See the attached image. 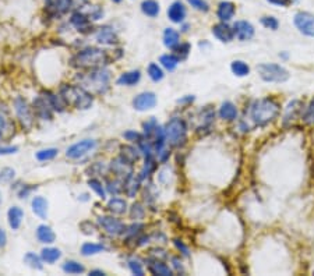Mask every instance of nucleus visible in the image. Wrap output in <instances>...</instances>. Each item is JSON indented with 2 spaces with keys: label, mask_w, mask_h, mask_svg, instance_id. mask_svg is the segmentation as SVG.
Segmentation results:
<instances>
[{
  "label": "nucleus",
  "mask_w": 314,
  "mask_h": 276,
  "mask_svg": "<svg viewBox=\"0 0 314 276\" xmlns=\"http://www.w3.org/2000/svg\"><path fill=\"white\" fill-rule=\"evenodd\" d=\"M294 25L297 30L307 37H314V16L306 11L294 14Z\"/></svg>",
  "instance_id": "obj_9"
},
{
  "label": "nucleus",
  "mask_w": 314,
  "mask_h": 276,
  "mask_svg": "<svg viewBox=\"0 0 314 276\" xmlns=\"http://www.w3.org/2000/svg\"><path fill=\"white\" fill-rule=\"evenodd\" d=\"M235 11V4H233L232 1H228V0H226V1H221V3L218 4L216 16H218V19L222 21V22H228V21H230L233 19Z\"/></svg>",
  "instance_id": "obj_16"
},
{
  "label": "nucleus",
  "mask_w": 314,
  "mask_h": 276,
  "mask_svg": "<svg viewBox=\"0 0 314 276\" xmlns=\"http://www.w3.org/2000/svg\"><path fill=\"white\" fill-rule=\"evenodd\" d=\"M165 136H167V141L173 145V147H179L186 141L187 128L183 120L180 118H172L167 124L165 128Z\"/></svg>",
  "instance_id": "obj_6"
},
{
  "label": "nucleus",
  "mask_w": 314,
  "mask_h": 276,
  "mask_svg": "<svg viewBox=\"0 0 314 276\" xmlns=\"http://www.w3.org/2000/svg\"><path fill=\"white\" fill-rule=\"evenodd\" d=\"M219 116L224 120L232 121L237 118V109L232 102H225V103H222V106L219 109Z\"/></svg>",
  "instance_id": "obj_23"
},
{
  "label": "nucleus",
  "mask_w": 314,
  "mask_h": 276,
  "mask_svg": "<svg viewBox=\"0 0 314 276\" xmlns=\"http://www.w3.org/2000/svg\"><path fill=\"white\" fill-rule=\"evenodd\" d=\"M148 76H149V79H152V81L158 82V81H161V79H164V71H162V69L158 64L151 63L148 66Z\"/></svg>",
  "instance_id": "obj_36"
},
{
  "label": "nucleus",
  "mask_w": 314,
  "mask_h": 276,
  "mask_svg": "<svg viewBox=\"0 0 314 276\" xmlns=\"http://www.w3.org/2000/svg\"><path fill=\"white\" fill-rule=\"evenodd\" d=\"M14 176H16L14 169L4 168L1 172H0V181H3V183H9V181H11V180L14 178Z\"/></svg>",
  "instance_id": "obj_40"
},
{
  "label": "nucleus",
  "mask_w": 314,
  "mask_h": 276,
  "mask_svg": "<svg viewBox=\"0 0 314 276\" xmlns=\"http://www.w3.org/2000/svg\"><path fill=\"white\" fill-rule=\"evenodd\" d=\"M89 275L91 276H104L105 274H104L102 271H91V272H89Z\"/></svg>",
  "instance_id": "obj_55"
},
{
  "label": "nucleus",
  "mask_w": 314,
  "mask_h": 276,
  "mask_svg": "<svg viewBox=\"0 0 314 276\" xmlns=\"http://www.w3.org/2000/svg\"><path fill=\"white\" fill-rule=\"evenodd\" d=\"M122 151H123L122 158L125 159V160H127L128 163H133V162H136L140 158V152L134 147H128L127 145V147H123Z\"/></svg>",
  "instance_id": "obj_33"
},
{
  "label": "nucleus",
  "mask_w": 314,
  "mask_h": 276,
  "mask_svg": "<svg viewBox=\"0 0 314 276\" xmlns=\"http://www.w3.org/2000/svg\"><path fill=\"white\" fill-rule=\"evenodd\" d=\"M58 149L56 148H48V149H42L40 152H37V159L38 160H50V159H53L56 155H58Z\"/></svg>",
  "instance_id": "obj_38"
},
{
  "label": "nucleus",
  "mask_w": 314,
  "mask_h": 276,
  "mask_svg": "<svg viewBox=\"0 0 314 276\" xmlns=\"http://www.w3.org/2000/svg\"><path fill=\"white\" fill-rule=\"evenodd\" d=\"M98 223L108 235H112V236H119L126 232V226L119 219H115L113 217H99Z\"/></svg>",
  "instance_id": "obj_10"
},
{
  "label": "nucleus",
  "mask_w": 314,
  "mask_h": 276,
  "mask_svg": "<svg viewBox=\"0 0 314 276\" xmlns=\"http://www.w3.org/2000/svg\"><path fill=\"white\" fill-rule=\"evenodd\" d=\"M272 4H276V6H281V7H286L291 4V0H267Z\"/></svg>",
  "instance_id": "obj_51"
},
{
  "label": "nucleus",
  "mask_w": 314,
  "mask_h": 276,
  "mask_svg": "<svg viewBox=\"0 0 314 276\" xmlns=\"http://www.w3.org/2000/svg\"><path fill=\"white\" fill-rule=\"evenodd\" d=\"M70 24L79 31H85L91 27V19L84 13V11L79 9V10L73 11L71 17H70Z\"/></svg>",
  "instance_id": "obj_14"
},
{
  "label": "nucleus",
  "mask_w": 314,
  "mask_h": 276,
  "mask_svg": "<svg viewBox=\"0 0 314 276\" xmlns=\"http://www.w3.org/2000/svg\"><path fill=\"white\" fill-rule=\"evenodd\" d=\"M14 108H16V113H17V118L20 120L21 126L30 130L32 127V123H34V118H32L28 103L22 98H17L14 100Z\"/></svg>",
  "instance_id": "obj_8"
},
{
  "label": "nucleus",
  "mask_w": 314,
  "mask_h": 276,
  "mask_svg": "<svg viewBox=\"0 0 314 276\" xmlns=\"http://www.w3.org/2000/svg\"><path fill=\"white\" fill-rule=\"evenodd\" d=\"M125 138L128 141H136V139H140V134L136 131H127V133H125Z\"/></svg>",
  "instance_id": "obj_50"
},
{
  "label": "nucleus",
  "mask_w": 314,
  "mask_h": 276,
  "mask_svg": "<svg viewBox=\"0 0 314 276\" xmlns=\"http://www.w3.org/2000/svg\"><path fill=\"white\" fill-rule=\"evenodd\" d=\"M0 202H1V196H0Z\"/></svg>",
  "instance_id": "obj_57"
},
{
  "label": "nucleus",
  "mask_w": 314,
  "mask_h": 276,
  "mask_svg": "<svg viewBox=\"0 0 314 276\" xmlns=\"http://www.w3.org/2000/svg\"><path fill=\"white\" fill-rule=\"evenodd\" d=\"M9 128H10V123H9V120L6 118V116H4L3 113H0V137H3V136H4V133H6V131H9Z\"/></svg>",
  "instance_id": "obj_45"
},
{
  "label": "nucleus",
  "mask_w": 314,
  "mask_h": 276,
  "mask_svg": "<svg viewBox=\"0 0 314 276\" xmlns=\"http://www.w3.org/2000/svg\"><path fill=\"white\" fill-rule=\"evenodd\" d=\"M88 3H89V0H74V7L83 9V7H85Z\"/></svg>",
  "instance_id": "obj_52"
},
{
  "label": "nucleus",
  "mask_w": 314,
  "mask_h": 276,
  "mask_svg": "<svg viewBox=\"0 0 314 276\" xmlns=\"http://www.w3.org/2000/svg\"><path fill=\"white\" fill-rule=\"evenodd\" d=\"M17 151H19L17 147H0V155H9V154L17 152Z\"/></svg>",
  "instance_id": "obj_49"
},
{
  "label": "nucleus",
  "mask_w": 314,
  "mask_h": 276,
  "mask_svg": "<svg viewBox=\"0 0 314 276\" xmlns=\"http://www.w3.org/2000/svg\"><path fill=\"white\" fill-rule=\"evenodd\" d=\"M128 266H130V269H131V272H133L134 275H144V269H143V266H141V264H140L138 261H130V262H128Z\"/></svg>",
  "instance_id": "obj_44"
},
{
  "label": "nucleus",
  "mask_w": 314,
  "mask_h": 276,
  "mask_svg": "<svg viewBox=\"0 0 314 276\" xmlns=\"http://www.w3.org/2000/svg\"><path fill=\"white\" fill-rule=\"evenodd\" d=\"M279 113V105L272 99H257L250 109V116L257 126H265Z\"/></svg>",
  "instance_id": "obj_1"
},
{
  "label": "nucleus",
  "mask_w": 314,
  "mask_h": 276,
  "mask_svg": "<svg viewBox=\"0 0 314 276\" xmlns=\"http://www.w3.org/2000/svg\"><path fill=\"white\" fill-rule=\"evenodd\" d=\"M108 209L115 214V215H123L127 209V204L125 199H120V198H112L108 202Z\"/></svg>",
  "instance_id": "obj_26"
},
{
  "label": "nucleus",
  "mask_w": 314,
  "mask_h": 276,
  "mask_svg": "<svg viewBox=\"0 0 314 276\" xmlns=\"http://www.w3.org/2000/svg\"><path fill=\"white\" fill-rule=\"evenodd\" d=\"M37 237H38V240H40L41 243H46V244L53 243L55 238H56L53 230H52L49 226H46V225H41V226L38 227V230H37Z\"/></svg>",
  "instance_id": "obj_24"
},
{
  "label": "nucleus",
  "mask_w": 314,
  "mask_h": 276,
  "mask_svg": "<svg viewBox=\"0 0 314 276\" xmlns=\"http://www.w3.org/2000/svg\"><path fill=\"white\" fill-rule=\"evenodd\" d=\"M131 219H140V217H143L144 215V209L141 208L140 204H134L133 207H131Z\"/></svg>",
  "instance_id": "obj_47"
},
{
  "label": "nucleus",
  "mask_w": 314,
  "mask_h": 276,
  "mask_svg": "<svg viewBox=\"0 0 314 276\" xmlns=\"http://www.w3.org/2000/svg\"><path fill=\"white\" fill-rule=\"evenodd\" d=\"M230 69L233 71V74L237 76V77H245V76H247L250 73V67L246 64L245 61H242V60H235L232 63Z\"/></svg>",
  "instance_id": "obj_30"
},
{
  "label": "nucleus",
  "mask_w": 314,
  "mask_h": 276,
  "mask_svg": "<svg viewBox=\"0 0 314 276\" xmlns=\"http://www.w3.org/2000/svg\"><path fill=\"white\" fill-rule=\"evenodd\" d=\"M140 180L141 178H136V176H133V173L126 178V181H125V190H126V194L130 198H133L137 194L138 188H140Z\"/></svg>",
  "instance_id": "obj_27"
},
{
  "label": "nucleus",
  "mask_w": 314,
  "mask_h": 276,
  "mask_svg": "<svg viewBox=\"0 0 314 276\" xmlns=\"http://www.w3.org/2000/svg\"><path fill=\"white\" fill-rule=\"evenodd\" d=\"M63 271L66 272V274H73V275H76V274H83L84 271H85V268L79 264V262H76V261H67V262H64V265H63Z\"/></svg>",
  "instance_id": "obj_34"
},
{
  "label": "nucleus",
  "mask_w": 314,
  "mask_h": 276,
  "mask_svg": "<svg viewBox=\"0 0 314 276\" xmlns=\"http://www.w3.org/2000/svg\"><path fill=\"white\" fill-rule=\"evenodd\" d=\"M186 6H185L180 0L173 1V3L169 6V9H167V17H169V20L172 21V22L182 24V22L185 21V19H186Z\"/></svg>",
  "instance_id": "obj_12"
},
{
  "label": "nucleus",
  "mask_w": 314,
  "mask_h": 276,
  "mask_svg": "<svg viewBox=\"0 0 314 276\" xmlns=\"http://www.w3.org/2000/svg\"><path fill=\"white\" fill-rule=\"evenodd\" d=\"M180 42V35L173 28H167L164 32V43L169 49H175Z\"/></svg>",
  "instance_id": "obj_22"
},
{
  "label": "nucleus",
  "mask_w": 314,
  "mask_h": 276,
  "mask_svg": "<svg viewBox=\"0 0 314 276\" xmlns=\"http://www.w3.org/2000/svg\"><path fill=\"white\" fill-rule=\"evenodd\" d=\"M95 38L98 40L99 43L102 45H115L118 43V34L115 32V30L109 25H105V27H101L95 35Z\"/></svg>",
  "instance_id": "obj_15"
},
{
  "label": "nucleus",
  "mask_w": 314,
  "mask_h": 276,
  "mask_svg": "<svg viewBox=\"0 0 314 276\" xmlns=\"http://www.w3.org/2000/svg\"><path fill=\"white\" fill-rule=\"evenodd\" d=\"M141 11L147 16V17H151V19H155L158 17L159 11H161V7H159V3L157 0H143L141 3Z\"/></svg>",
  "instance_id": "obj_19"
},
{
  "label": "nucleus",
  "mask_w": 314,
  "mask_h": 276,
  "mask_svg": "<svg viewBox=\"0 0 314 276\" xmlns=\"http://www.w3.org/2000/svg\"><path fill=\"white\" fill-rule=\"evenodd\" d=\"M62 256V253L58 248H43L41 253V258L46 262V264H53L56 262Z\"/></svg>",
  "instance_id": "obj_29"
},
{
  "label": "nucleus",
  "mask_w": 314,
  "mask_h": 276,
  "mask_svg": "<svg viewBox=\"0 0 314 276\" xmlns=\"http://www.w3.org/2000/svg\"><path fill=\"white\" fill-rule=\"evenodd\" d=\"M187 3L198 11H203V13H207L209 11V4L207 3L206 0H187Z\"/></svg>",
  "instance_id": "obj_39"
},
{
  "label": "nucleus",
  "mask_w": 314,
  "mask_h": 276,
  "mask_svg": "<svg viewBox=\"0 0 314 276\" xmlns=\"http://www.w3.org/2000/svg\"><path fill=\"white\" fill-rule=\"evenodd\" d=\"M112 1H113V3H120L122 0H112Z\"/></svg>",
  "instance_id": "obj_56"
},
{
  "label": "nucleus",
  "mask_w": 314,
  "mask_h": 276,
  "mask_svg": "<svg viewBox=\"0 0 314 276\" xmlns=\"http://www.w3.org/2000/svg\"><path fill=\"white\" fill-rule=\"evenodd\" d=\"M60 97L67 105H71L76 109H81V110L91 108L92 100H94L91 92L79 85H64L60 91Z\"/></svg>",
  "instance_id": "obj_3"
},
{
  "label": "nucleus",
  "mask_w": 314,
  "mask_h": 276,
  "mask_svg": "<svg viewBox=\"0 0 314 276\" xmlns=\"http://www.w3.org/2000/svg\"><path fill=\"white\" fill-rule=\"evenodd\" d=\"M176 52H177V59L183 60L186 59L187 56H188V52H190V45L188 43H183V45H177L176 48Z\"/></svg>",
  "instance_id": "obj_42"
},
{
  "label": "nucleus",
  "mask_w": 314,
  "mask_h": 276,
  "mask_svg": "<svg viewBox=\"0 0 314 276\" xmlns=\"http://www.w3.org/2000/svg\"><path fill=\"white\" fill-rule=\"evenodd\" d=\"M212 34L215 35L221 42H230L235 37L233 28H230L226 22H219L212 27Z\"/></svg>",
  "instance_id": "obj_17"
},
{
  "label": "nucleus",
  "mask_w": 314,
  "mask_h": 276,
  "mask_svg": "<svg viewBox=\"0 0 314 276\" xmlns=\"http://www.w3.org/2000/svg\"><path fill=\"white\" fill-rule=\"evenodd\" d=\"M104 250H105V247L101 246V244H95V243H85L84 246L81 247V254L85 256H94V254L102 253Z\"/></svg>",
  "instance_id": "obj_32"
},
{
  "label": "nucleus",
  "mask_w": 314,
  "mask_h": 276,
  "mask_svg": "<svg viewBox=\"0 0 314 276\" xmlns=\"http://www.w3.org/2000/svg\"><path fill=\"white\" fill-rule=\"evenodd\" d=\"M157 105V97L154 92H143L137 95L134 100H133V106L136 110L144 112L148 109H152Z\"/></svg>",
  "instance_id": "obj_11"
},
{
  "label": "nucleus",
  "mask_w": 314,
  "mask_h": 276,
  "mask_svg": "<svg viewBox=\"0 0 314 276\" xmlns=\"http://www.w3.org/2000/svg\"><path fill=\"white\" fill-rule=\"evenodd\" d=\"M22 217H24V212L22 209L19 207H13L10 208L9 211V223L13 230H17L21 225V220H22Z\"/></svg>",
  "instance_id": "obj_25"
},
{
  "label": "nucleus",
  "mask_w": 314,
  "mask_h": 276,
  "mask_svg": "<svg viewBox=\"0 0 314 276\" xmlns=\"http://www.w3.org/2000/svg\"><path fill=\"white\" fill-rule=\"evenodd\" d=\"M257 70L260 77L267 82H285L289 79V71L275 63H263Z\"/></svg>",
  "instance_id": "obj_5"
},
{
  "label": "nucleus",
  "mask_w": 314,
  "mask_h": 276,
  "mask_svg": "<svg viewBox=\"0 0 314 276\" xmlns=\"http://www.w3.org/2000/svg\"><path fill=\"white\" fill-rule=\"evenodd\" d=\"M81 10L88 16L91 21H98L104 17V9L101 6H98V4H87Z\"/></svg>",
  "instance_id": "obj_28"
},
{
  "label": "nucleus",
  "mask_w": 314,
  "mask_h": 276,
  "mask_svg": "<svg viewBox=\"0 0 314 276\" xmlns=\"http://www.w3.org/2000/svg\"><path fill=\"white\" fill-rule=\"evenodd\" d=\"M95 147H97V141L95 139H83V141H80L77 144L71 145L67 149L66 155L70 159H80L83 158V157H85L91 151H94Z\"/></svg>",
  "instance_id": "obj_7"
},
{
  "label": "nucleus",
  "mask_w": 314,
  "mask_h": 276,
  "mask_svg": "<svg viewBox=\"0 0 314 276\" xmlns=\"http://www.w3.org/2000/svg\"><path fill=\"white\" fill-rule=\"evenodd\" d=\"M261 24L264 25L265 28H270V30H276L279 22L274 17H263L261 19Z\"/></svg>",
  "instance_id": "obj_43"
},
{
  "label": "nucleus",
  "mask_w": 314,
  "mask_h": 276,
  "mask_svg": "<svg viewBox=\"0 0 314 276\" xmlns=\"http://www.w3.org/2000/svg\"><path fill=\"white\" fill-rule=\"evenodd\" d=\"M24 261H25V264H28L34 269H42L43 268L41 258L38 256H35L34 253H28L27 256H24Z\"/></svg>",
  "instance_id": "obj_37"
},
{
  "label": "nucleus",
  "mask_w": 314,
  "mask_h": 276,
  "mask_svg": "<svg viewBox=\"0 0 314 276\" xmlns=\"http://www.w3.org/2000/svg\"><path fill=\"white\" fill-rule=\"evenodd\" d=\"M32 211L41 219H46V217H48V201L43 197H35L32 199Z\"/></svg>",
  "instance_id": "obj_20"
},
{
  "label": "nucleus",
  "mask_w": 314,
  "mask_h": 276,
  "mask_svg": "<svg viewBox=\"0 0 314 276\" xmlns=\"http://www.w3.org/2000/svg\"><path fill=\"white\" fill-rule=\"evenodd\" d=\"M106 53L97 48H88L79 52L73 59L71 64L79 69H99L106 63Z\"/></svg>",
  "instance_id": "obj_4"
},
{
  "label": "nucleus",
  "mask_w": 314,
  "mask_h": 276,
  "mask_svg": "<svg viewBox=\"0 0 314 276\" xmlns=\"http://www.w3.org/2000/svg\"><path fill=\"white\" fill-rule=\"evenodd\" d=\"M141 79V73L136 70V71H128V73H123L120 77L118 79V84L119 85H127V87H131V85H136L138 81Z\"/></svg>",
  "instance_id": "obj_21"
},
{
  "label": "nucleus",
  "mask_w": 314,
  "mask_h": 276,
  "mask_svg": "<svg viewBox=\"0 0 314 276\" xmlns=\"http://www.w3.org/2000/svg\"><path fill=\"white\" fill-rule=\"evenodd\" d=\"M109 79L110 73L108 70L99 67L94 69L88 74L80 76V87L94 94H105L109 88Z\"/></svg>",
  "instance_id": "obj_2"
},
{
  "label": "nucleus",
  "mask_w": 314,
  "mask_h": 276,
  "mask_svg": "<svg viewBox=\"0 0 314 276\" xmlns=\"http://www.w3.org/2000/svg\"><path fill=\"white\" fill-rule=\"evenodd\" d=\"M235 37L240 40H249L254 35V27L249 21H236L233 24Z\"/></svg>",
  "instance_id": "obj_13"
},
{
  "label": "nucleus",
  "mask_w": 314,
  "mask_h": 276,
  "mask_svg": "<svg viewBox=\"0 0 314 276\" xmlns=\"http://www.w3.org/2000/svg\"><path fill=\"white\" fill-rule=\"evenodd\" d=\"M6 233H4V230L3 229H0V247H3L6 244Z\"/></svg>",
  "instance_id": "obj_54"
},
{
  "label": "nucleus",
  "mask_w": 314,
  "mask_h": 276,
  "mask_svg": "<svg viewBox=\"0 0 314 276\" xmlns=\"http://www.w3.org/2000/svg\"><path fill=\"white\" fill-rule=\"evenodd\" d=\"M175 244H176L179 250H182V251H183V254H185V256H188V250H187L186 247L183 246L182 243H179V240H175Z\"/></svg>",
  "instance_id": "obj_53"
},
{
  "label": "nucleus",
  "mask_w": 314,
  "mask_h": 276,
  "mask_svg": "<svg viewBox=\"0 0 314 276\" xmlns=\"http://www.w3.org/2000/svg\"><path fill=\"white\" fill-rule=\"evenodd\" d=\"M108 191L112 194H119L122 191V186L118 181H108Z\"/></svg>",
  "instance_id": "obj_48"
},
{
  "label": "nucleus",
  "mask_w": 314,
  "mask_h": 276,
  "mask_svg": "<svg viewBox=\"0 0 314 276\" xmlns=\"http://www.w3.org/2000/svg\"><path fill=\"white\" fill-rule=\"evenodd\" d=\"M89 187L92 188L97 194H98L101 198H105V190L102 187V184L99 183L98 180H95V178H92V180H89L88 181Z\"/></svg>",
  "instance_id": "obj_41"
},
{
  "label": "nucleus",
  "mask_w": 314,
  "mask_h": 276,
  "mask_svg": "<svg viewBox=\"0 0 314 276\" xmlns=\"http://www.w3.org/2000/svg\"><path fill=\"white\" fill-rule=\"evenodd\" d=\"M161 63L167 70L173 71L177 67V64H179V59L173 55H164V56H161Z\"/></svg>",
  "instance_id": "obj_35"
},
{
  "label": "nucleus",
  "mask_w": 314,
  "mask_h": 276,
  "mask_svg": "<svg viewBox=\"0 0 314 276\" xmlns=\"http://www.w3.org/2000/svg\"><path fill=\"white\" fill-rule=\"evenodd\" d=\"M34 108L37 110V113L40 115L43 120H50L52 118V106L49 105L48 99L46 98H38L37 100H34Z\"/></svg>",
  "instance_id": "obj_18"
},
{
  "label": "nucleus",
  "mask_w": 314,
  "mask_h": 276,
  "mask_svg": "<svg viewBox=\"0 0 314 276\" xmlns=\"http://www.w3.org/2000/svg\"><path fill=\"white\" fill-rule=\"evenodd\" d=\"M149 271L154 274V275H161V276H170L172 275V271H170V268L167 265H165L164 262H154V264H151L149 266Z\"/></svg>",
  "instance_id": "obj_31"
},
{
  "label": "nucleus",
  "mask_w": 314,
  "mask_h": 276,
  "mask_svg": "<svg viewBox=\"0 0 314 276\" xmlns=\"http://www.w3.org/2000/svg\"><path fill=\"white\" fill-rule=\"evenodd\" d=\"M304 120L310 124H314V99L310 102V105L307 108V112L304 115Z\"/></svg>",
  "instance_id": "obj_46"
}]
</instances>
